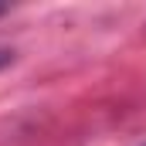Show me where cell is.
I'll use <instances>...</instances> for the list:
<instances>
[{
	"instance_id": "1",
	"label": "cell",
	"mask_w": 146,
	"mask_h": 146,
	"mask_svg": "<svg viewBox=\"0 0 146 146\" xmlns=\"http://www.w3.org/2000/svg\"><path fill=\"white\" fill-rule=\"evenodd\" d=\"M10 61H14V51H7V48H0V68H3V65H10Z\"/></svg>"
},
{
	"instance_id": "2",
	"label": "cell",
	"mask_w": 146,
	"mask_h": 146,
	"mask_svg": "<svg viewBox=\"0 0 146 146\" xmlns=\"http://www.w3.org/2000/svg\"><path fill=\"white\" fill-rule=\"evenodd\" d=\"M7 10H10V7H7V3H0V14H7Z\"/></svg>"
}]
</instances>
